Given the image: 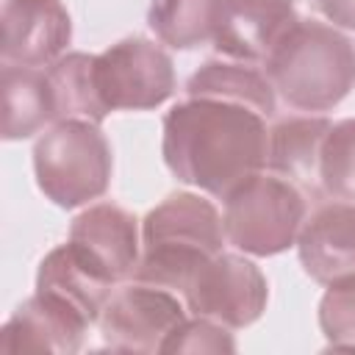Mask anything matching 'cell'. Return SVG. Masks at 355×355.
<instances>
[{"label":"cell","instance_id":"cell-19","mask_svg":"<svg viewBox=\"0 0 355 355\" xmlns=\"http://www.w3.org/2000/svg\"><path fill=\"white\" fill-rule=\"evenodd\" d=\"M225 0H150L147 25L161 44L191 50L214 42Z\"/></svg>","mask_w":355,"mask_h":355},{"label":"cell","instance_id":"cell-13","mask_svg":"<svg viewBox=\"0 0 355 355\" xmlns=\"http://www.w3.org/2000/svg\"><path fill=\"white\" fill-rule=\"evenodd\" d=\"M69 241L116 283L130 280L141 258V225L130 211L114 202H97L80 211L69 225Z\"/></svg>","mask_w":355,"mask_h":355},{"label":"cell","instance_id":"cell-17","mask_svg":"<svg viewBox=\"0 0 355 355\" xmlns=\"http://www.w3.org/2000/svg\"><path fill=\"white\" fill-rule=\"evenodd\" d=\"M330 125L333 122L327 116H316V114L277 119L269 128L266 169L277 172L311 191L319 189V183H316L319 153H322V141H324Z\"/></svg>","mask_w":355,"mask_h":355},{"label":"cell","instance_id":"cell-2","mask_svg":"<svg viewBox=\"0 0 355 355\" xmlns=\"http://www.w3.org/2000/svg\"><path fill=\"white\" fill-rule=\"evenodd\" d=\"M263 69L288 108L330 111L355 86V44L336 25L300 17Z\"/></svg>","mask_w":355,"mask_h":355},{"label":"cell","instance_id":"cell-6","mask_svg":"<svg viewBox=\"0 0 355 355\" xmlns=\"http://www.w3.org/2000/svg\"><path fill=\"white\" fill-rule=\"evenodd\" d=\"M180 297L191 316H205L230 330H241L258 322L266 311L269 283L255 261L222 250L197 266Z\"/></svg>","mask_w":355,"mask_h":355},{"label":"cell","instance_id":"cell-5","mask_svg":"<svg viewBox=\"0 0 355 355\" xmlns=\"http://www.w3.org/2000/svg\"><path fill=\"white\" fill-rule=\"evenodd\" d=\"M225 239L244 255L269 258L297 244L308 216L302 189L269 169H261L230 189L225 197Z\"/></svg>","mask_w":355,"mask_h":355},{"label":"cell","instance_id":"cell-15","mask_svg":"<svg viewBox=\"0 0 355 355\" xmlns=\"http://www.w3.org/2000/svg\"><path fill=\"white\" fill-rule=\"evenodd\" d=\"M186 97H216L247 105L266 119L277 111V92L261 64L236 58L202 61L186 80Z\"/></svg>","mask_w":355,"mask_h":355},{"label":"cell","instance_id":"cell-3","mask_svg":"<svg viewBox=\"0 0 355 355\" xmlns=\"http://www.w3.org/2000/svg\"><path fill=\"white\" fill-rule=\"evenodd\" d=\"M216 205L194 191H175L141 219V258L133 280L180 294L200 263L225 250Z\"/></svg>","mask_w":355,"mask_h":355},{"label":"cell","instance_id":"cell-9","mask_svg":"<svg viewBox=\"0 0 355 355\" xmlns=\"http://www.w3.org/2000/svg\"><path fill=\"white\" fill-rule=\"evenodd\" d=\"M0 28L3 64L50 67L72 42V17L61 0H6Z\"/></svg>","mask_w":355,"mask_h":355},{"label":"cell","instance_id":"cell-4","mask_svg":"<svg viewBox=\"0 0 355 355\" xmlns=\"http://www.w3.org/2000/svg\"><path fill=\"white\" fill-rule=\"evenodd\" d=\"M111 169V144L89 119H58L33 144L36 186L58 208H78L103 197Z\"/></svg>","mask_w":355,"mask_h":355},{"label":"cell","instance_id":"cell-8","mask_svg":"<svg viewBox=\"0 0 355 355\" xmlns=\"http://www.w3.org/2000/svg\"><path fill=\"white\" fill-rule=\"evenodd\" d=\"M97 89L108 111H150L175 92L169 53L144 36H128L94 55Z\"/></svg>","mask_w":355,"mask_h":355},{"label":"cell","instance_id":"cell-21","mask_svg":"<svg viewBox=\"0 0 355 355\" xmlns=\"http://www.w3.org/2000/svg\"><path fill=\"white\" fill-rule=\"evenodd\" d=\"M319 327L333 349L355 352V277L336 280L319 300Z\"/></svg>","mask_w":355,"mask_h":355},{"label":"cell","instance_id":"cell-20","mask_svg":"<svg viewBox=\"0 0 355 355\" xmlns=\"http://www.w3.org/2000/svg\"><path fill=\"white\" fill-rule=\"evenodd\" d=\"M316 183L324 197L355 202V116L330 125L319 153Z\"/></svg>","mask_w":355,"mask_h":355},{"label":"cell","instance_id":"cell-1","mask_svg":"<svg viewBox=\"0 0 355 355\" xmlns=\"http://www.w3.org/2000/svg\"><path fill=\"white\" fill-rule=\"evenodd\" d=\"M266 116L216 97H186L164 114L161 155L169 172L211 197H225L266 169Z\"/></svg>","mask_w":355,"mask_h":355},{"label":"cell","instance_id":"cell-16","mask_svg":"<svg viewBox=\"0 0 355 355\" xmlns=\"http://www.w3.org/2000/svg\"><path fill=\"white\" fill-rule=\"evenodd\" d=\"M0 80H3V139L6 141L28 139L58 119L44 67L3 64Z\"/></svg>","mask_w":355,"mask_h":355},{"label":"cell","instance_id":"cell-18","mask_svg":"<svg viewBox=\"0 0 355 355\" xmlns=\"http://www.w3.org/2000/svg\"><path fill=\"white\" fill-rule=\"evenodd\" d=\"M44 69L50 78L58 119H89L100 125L111 114L97 89L94 53H64Z\"/></svg>","mask_w":355,"mask_h":355},{"label":"cell","instance_id":"cell-12","mask_svg":"<svg viewBox=\"0 0 355 355\" xmlns=\"http://www.w3.org/2000/svg\"><path fill=\"white\" fill-rule=\"evenodd\" d=\"M305 275L322 286L355 277V202L330 200L313 208L297 236Z\"/></svg>","mask_w":355,"mask_h":355},{"label":"cell","instance_id":"cell-14","mask_svg":"<svg viewBox=\"0 0 355 355\" xmlns=\"http://www.w3.org/2000/svg\"><path fill=\"white\" fill-rule=\"evenodd\" d=\"M116 286L119 283L69 239L67 244L53 247L42 258L36 272V291L64 300L78 313H83L92 324L100 319Z\"/></svg>","mask_w":355,"mask_h":355},{"label":"cell","instance_id":"cell-10","mask_svg":"<svg viewBox=\"0 0 355 355\" xmlns=\"http://www.w3.org/2000/svg\"><path fill=\"white\" fill-rule=\"evenodd\" d=\"M89 324L92 322L64 300L33 291L0 327V349L72 355L83 347Z\"/></svg>","mask_w":355,"mask_h":355},{"label":"cell","instance_id":"cell-22","mask_svg":"<svg viewBox=\"0 0 355 355\" xmlns=\"http://www.w3.org/2000/svg\"><path fill=\"white\" fill-rule=\"evenodd\" d=\"M164 352H236V341L230 327L205 316H191L166 338Z\"/></svg>","mask_w":355,"mask_h":355},{"label":"cell","instance_id":"cell-11","mask_svg":"<svg viewBox=\"0 0 355 355\" xmlns=\"http://www.w3.org/2000/svg\"><path fill=\"white\" fill-rule=\"evenodd\" d=\"M297 19L294 0H225L214 47L225 58L263 67Z\"/></svg>","mask_w":355,"mask_h":355},{"label":"cell","instance_id":"cell-23","mask_svg":"<svg viewBox=\"0 0 355 355\" xmlns=\"http://www.w3.org/2000/svg\"><path fill=\"white\" fill-rule=\"evenodd\" d=\"M316 8L336 28L355 31V0H316Z\"/></svg>","mask_w":355,"mask_h":355},{"label":"cell","instance_id":"cell-7","mask_svg":"<svg viewBox=\"0 0 355 355\" xmlns=\"http://www.w3.org/2000/svg\"><path fill=\"white\" fill-rule=\"evenodd\" d=\"M189 319L180 294L144 280H125L108 297L97 324L114 352H164L166 338Z\"/></svg>","mask_w":355,"mask_h":355}]
</instances>
